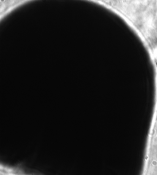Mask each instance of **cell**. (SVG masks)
Instances as JSON below:
<instances>
[{
    "label": "cell",
    "mask_w": 157,
    "mask_h": 175,
    "mask_svg": "<svg viewBox=\"0 0 157 175\" xmlns=\"http://www.w3.org/2000/svg\"><path fill=\"white\" fill-rule=\"evenodd\" d=\"M0 175H37L26 171L20 166L9 164L3 166L0 170Z\"/></svg>",
    "instance_id": "6da1fadb"
}]
</instances>
